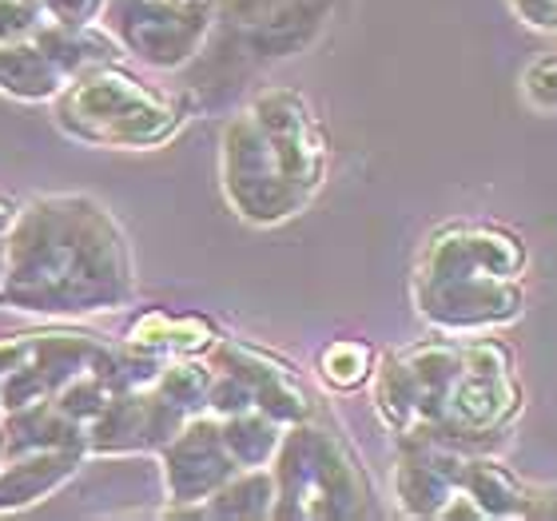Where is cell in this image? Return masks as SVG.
Segmentation results:
<instances>
[{"label": "cell", "instance_id": "cell-7", "mask_svg": "<svg viewBox=\"0 0 557 521\" xmlns=\"http://www.w3.org/2000/svg\"><path fill=\"white\" fill-rule=\"evenodd\" d=\"M371 347L367 343H355V338H343V343H331V347L323 350V379L326 383L343 386V390H350V386L367 383V374H371Z\"/></svg>", "mask_w": 557, "mask_h": 521}, {"label": "cell", "instance_id": "cell-10", "mask_svg": "<svg viewBox=\"0 0 557 521\" xmlns=\"http://www.w3.org/2000/svg\"><path fill=\"white\" fill-rule=\"evenodd\" d=\"M554 28H557V16H554Z\"/></svg>", "mask_w": 557, "mask_h": 521}, {"label": "cell", "instance_id": "cell-1", "mask_svg": "<svg viewBox=\"0 0 557 521\" xmlns=\"http://www.w3.org/2000/svg\"><path fill=\"white\" fill-rule=\"evenodd\" d=\"M323 136L295 92L259 96L227 132V191L251 220H283L319 187Z\"/></svg>", "mask_w": 557, "mask_h": 521}, {"label": "cell", "instance_id": "cell-3", "mask_svg": "<svg viewBox=\"0 0 557 521\" xmlns=\"http://www.w3.org/2000/svg\"><path fill=\"white\" fill-rule=\"evenodd\" d=\"M302 438L287 442V454H283V486H287V498H295V510L302 518H323V513H347L338 506V494L355 498L359 486H355V466L347 462V454L338 450L335 442L314 438V430H299Z\"/></svg>", "mask_w": 557, "mask_h": 521}, {"label": "cell", "instance_id": "cell-8", "mask_svg": "<svg viewBox=\"0 0 557 521\" xmlns=\"http://www.w3.org/2000/svg\"><path fill=\"white\" fill-rule=\"evenodd\" d=\"M525 100L534 108H542V112H557V57H542L530 64V72H525Z\"/></svg>", "mask_w": 557, "mask_h": 521}, {"label": "cell", "instance_id": "cell-2", "mask_svg": "<svg viewBox=\"0 0 557 521\" xmlns=\"http://www.w3.org/2000/svg\"><path fill=\"white\" fill-rule=\"evenodd\" d=\"M522 239L502 227H458L430 244L422 311L454 331L510 323L522 311Z\"/></svg>", "mask_w": 557, "mask_h": 521}, {"label": "cell", "instance_id": "cell-6", "mask_svg": "<svg viewBox=\"0 0 557 521\" xmlns=\"http://www.w3.org/2000/svg\"><path fill=\"white\" fill-rule=\"evenodd\" d=\"M275 430H271V422H263L259 414H235V422H227V430H223V446H227V454L232 458H239V462H263L271 450H275Z\"/></svg>", "mask_w": 557, "mask_h": 521}, {"label": "cell", "instance_id": "cell-5", "mask_svg": "<svg viewBox=\"0 0 557 521\" xmlns=\"http://www.w3.org/2000/svg\"><path fill=\"white\" fill-rule=\"evenodd\" d=\"M462 482L486 518H525L530 489L510 470H502L498 462H466Z\"/></svg>", "mask_w": 557, "mask_h": 521}, {"label": "cell", "instance_id": "cell-4", "mask_svg": "<svg viewBox=\"0 0 557 521\" xmlns=\"http://www.w3.org/2000/svg\"><path fill=\"white\" fill-rule=\"evenodd\" d=\"M522 406V390L513 383L510 371L502 374H478L466 371L458 374L450 398H446V414H442V426H450L454 434H486V430H498L510 422V414Z\"/></svg>", "mask_w": 557, "mask_h": 521}, {"label": "cell", "instance_id": "cell-9", "mask_svg": "<svg viewBox=\"0 0 557 521\" xmlns=\"http://www.w3.org/2000/svg\"><path fill=\"white\" fill-rule=\"evenodd\" d=\"M513 4H518V12H522L530 24H537V28H554L557 0H513Z\"/></svg>", "mask_w": 557, "mask_h": 521}]
</instances>
